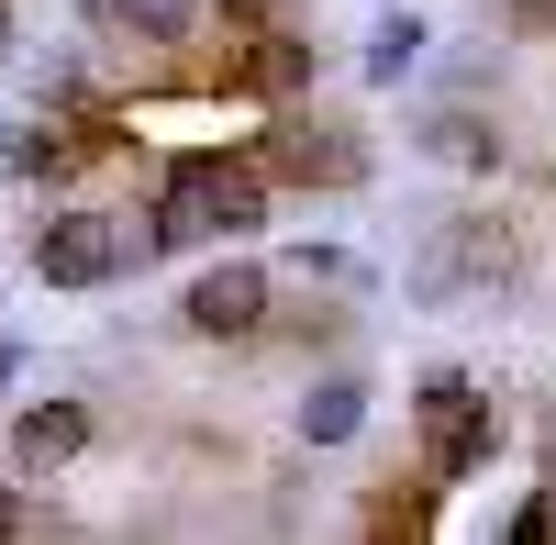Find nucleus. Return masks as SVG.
Listing matches in <instances>:
<instances>
[{"instance_id": "obj_1", "label": "nucleus", "mask_w": 556, "mask_h": 545, "mask_svg": "<svg viewBox=\"0 0 556 545\" xmlns=\"http://www.w3.org/2000/svg\"><path fill=\"white\" fill-rule=\"evenodd\" d=\"M267 223V167L256 156H178L167 201L146 212V256H178L201 235H256Z\"/></svg>"}, {"instance_id": "obj_2", "label": "nucleus", "mask_w": 556, "mask_h": 545, "mask_svg": "<svg viewBox=\"0 0 556 545\" xmlns=\"http://www.w3.org/2000/svg\"><path fill=\"white\" fill-rule=\"evenodd\" d=\"M513 279H523V235L501 212H445L434 245L412 256V301H434V312L445 301H501Z\"/></svg>"}, {"instance_id": "obj_3", "label": "nucleus", "mask_w": 556, "mask_h": 545, "mask_svg": "<svg viewBox=\"0 0 556 545\" xmlns=\"http://www.w3.org/2000/svg\"><path fill=\"white\" fill-rule=\"evenodd\" d=\"M123 267H146V223H112V212H45L34 235V279L45 290H101Z\"/></svg>"}, {"instance_id": "obj_4", "label": "nucleus", "mask_w": 556, "mask_h": 545, "mask_svg": "<svg viewBox=\"0 0 556 545\" xmlns=\"http://www.w3.org/2000/svg\"><path fill=\"white\" fill-rule=\"evenodd\" d=\"M256 167H267V178H301V190H356V178H367V145H356L345 123L278 112V123L256 134Z\"/></svg>"}, {"instance_id": "obj_5", "label": "nucleus", "mask_w": 556, "mask_h": 545, "mask_svg": "<svg viewBox=\"0 0 556 545\" xmlns=\"http://www.w3.org/2000/svg\"><path fill=\"white\" fill-rule=\"evenodd\" d=\"M267 301H278V267L223 256V267H201V279L178 290V324H190V334H212V345H245V334L267 324Z\"/></svg>"}, {"instance_id": "obj_6", "label": "nucleus", "mask_w": 556, "mask_h": 545, "mask_svg": "<svg viewBox=\"0 0 556 545\" xmlns=\"http://www.w3.org/2000/svg\"><path fill=\"white\" fill-rule=\"evenodd\" d=\"M89 457V401H34V413L12 423V468L23 479H56Z\"/></svg>"}, {"instance_id": "obj_7", "label": "nucleus", "mask_w": 556, "mask_h": 545, "mask_svg": "<svg viewBox=\"0 0 556 545\" xmlns=\"http://www.w3.org/2000/svg\"><path fill=\"white\" fill-rule=\"evenodd\" d=\"M434 445H424V479L434 490H456V479H479L490 457H501V413H490V401H456V413L445 423H424Z\"/></svg>"}, {"instance_id": "obj_8", "label": "nucleus", "mask_w": 556, "mask_h": 545, "mask_svg": "<svg viewBox=\"0 0 556 545\" xmlns=\"http://www.w3.org/2000/svg\"><path fill=\"white\" fill-rule=\"evenodd\" d=\"M312 34H290V23H267V34H245V56H235V78L245 89H267V101H301V89H312Z\"/></svg>"}, {"instance_id": "obj_9", "label": "nucleus", "mask_w": 556, "mask_h": 545, "mask_svg": "<svg viewBox=\"0 0 556 545\" xmlns=\"http://www.w3.org/2000/svg\"><path fill=\"white\" fill-rule=\"evenodd\" d=\"M412 134H424V156H434V167H468V178H490L501 156H513V145H501V123H479L468 101H445V112H424Z\"/></svg>"}, {"instance_id": "obj_10", "label": "nucleus", "mask_w": 556, "mask_h": 545, "mask_svg": "<svg viewBox=\"0 0 556 545\" xmlns=\"http://www.w3.org/2000/svg\"><path fill=\"white\" fill-rule=\"evenodd\" d=\"M367 434V379H312L301 390V445H356Z\"/></svg>"}, {"instance_id": "obj_11", "label": "nucleus", "mask_w": 556, "mask_h": 545, "mask_svg": "<svg viewBox=\"0 0 556 545\" xmlns=\"http://www.w3.org/2000/svg\"><path fill=\"white\" fill-rule=\"evenodd\" d=\"M424 45H434V23H424V12H390L379 34H367V56H356V67H367V89H401L412 67H424Z\"/></svg>"}, {"instance_id": "obj_12", "label": "nucleus", "mask_w": 556, "mask_h": 545, "mask_svg": "<svg viewBox=\"0 0 556 545\" xmlns=\"http://www.w3.org/2000/svg\"><path fill=\"white\" fill-rule=\"evenodd\" d=\"M112 23H123L134 45H190V23H201V0H112Z\"/></svg>"}, {"instance_id": "obj_13", "label": "nucleus", "mask_w": 556, "mask_h": 545, "mask_svg": "<svg viewBox=\"0 0 556 545\" xmlns=\"http://www.w3.org/2000/svg\"><path fill=\"white\" fill-rule=\"evenodd\" d=\"M278 279H301V290H367V267H356L345 245H290V256H278Z\"/></svg>"}, {"instance_id": "obj_14", "label": "nucleus", "mask_w": 556, "mask_h": 545, "mask_svg": "<svg viewBox=\"0 0 556 545\" xmlns=\"http://www.w3.org/2000/svg\"><path fill=\"white\" fill-rule=\"evenodd\" d=\"M456 401H479V379H468V368H424V379H412V413H424V423H445Z\"/></svg>"}, {"instance_id": "obj_15", "label": "nucleus", "mask_w": 556, "mask_h": 545, "mask_svg": "<svg viewBox=\"0 0 556 545\" xmlns=\"http://www.w3.org/2000/svg\"><path fill=\"white\" fill-rule=\"evenodd\" d=\"M513 534H523V545H556V490H534V502L513 512Z\"/></svg>"}, {"instance_id": "obj_16", "label": "nucleus", "mask_w": 556, "mask_h": 545, "mask_svg": "<svg viewBox=\"0 0 556 545\" xmlns=\"http://www.w3.org/2000/svg\"><path fill=\"white\" fill-rule=\"evenodd\" d=\"M278 12H290V0H223V34H267Z\"/></svg>"}, {"instance_id": "obj_17", "label": "nucleus", "mask_w": 556, "mask_h": 545, "mask_svg": "<svg viewBox=\"0 0 556 545\" xmlns=\"http://www.w3.org/2000/svg\"><path fill=\"white\" fill-rule=\"evenodd\" d=\"M501 23L513 34H556V0H501Z\"/></svg>"}, {"instance_id": "obj_18", "label": "nucleus", "mask_w": 556, "mask_h": 545, "mask_svg": "<svg viewBox=\"0 0 556 545\" xmlns=\"http://www.w3.org/2000/svg\"><path fill=\"white\" fill-rule=\"evenodd\" d=\"M23 523H34V512H23V490H0V534H23Z\"/></svg>"}, {"instance_id": "obj_19", "label": "nucleus", "mask_w": 556, "mask_h": 545, "mask_svg": "<svg viewBox=\"0 0 556 545\" xmlns=\"http://www.w3.org/2000/svg\"><path fill=\"white\" fill-rule=\"evenodd\" d=\"M0 56H12V12H0Z\"/></svg>"}, {"instance_id": "obj_20", "label": "nucleus", "mask_w": 556, "mask_h": 545, "mask_svg": "<svg viewBox=\"0 0 556 545\" xmlns=\"http://www.w3.org/2000/svg\"><path fill=\"white\" fill-rule=\"evenodd\" d=\"M0 145H12V134H0Z\"/></svg>"}]
</instances>
